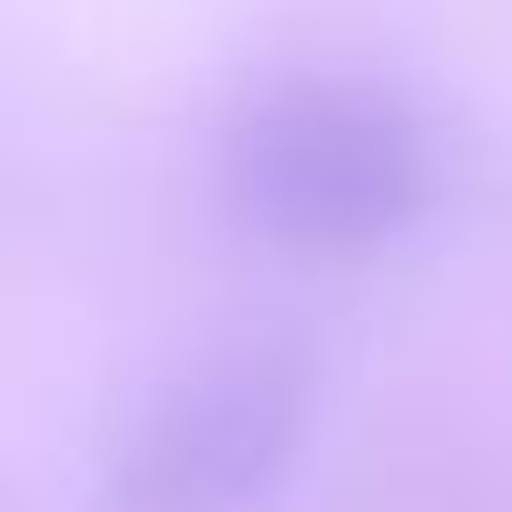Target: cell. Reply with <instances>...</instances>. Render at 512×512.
I'll list each match as a JSON object with an SVG mask.
<instances>
[{
	"label": "cell",
	"mask_w": 512,
	"mask_h": 512,
	"mask_svg": "<svg viewBox=\"0 0 512 512\" xmlns=\"http://www.w3.org/2000/svg\"><path fill=\"white\" fill-rule=\"evenodd\" d=\"M320 352L296 328H248L176 368L112 440L104 496L120 512H232L296 456Z\"/></svg>",
	"instance_id": "2"
},
{
	"label": "cell",
	"mask_w": 512,
	"mask_h": 512,
	"mask_svg": "<svg viewBox=\"0 0 512 512\" xmlns=\"http://www.w3.org/2000/svg\"><path fill=\"white\" fill-rule=\"evenodd\" d=\"M440 184L424 112L360 72H288L224 128V200L248 232L312 256L400 240Z\"/></svg>",
	"instance_id": "1"
}]
</instances>
